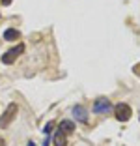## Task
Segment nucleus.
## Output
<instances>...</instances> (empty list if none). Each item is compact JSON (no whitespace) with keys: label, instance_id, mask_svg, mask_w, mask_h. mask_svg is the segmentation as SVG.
Segmentation results:
<instances>
[{"label":"nucleus","instance_id":"obj_1","mask_svg":"<svg viewBox=\"0 0 140 146\" xmlns=\"http://www.w3.org/2000/svg\"><path fill=\"white\" fill-rule=\"evenodd\" d=\"M17 112H19L17 103H9L8 109L4 111V114H2V118H0V127H8V125L17 118Z\"/></svg>","mask_w":140,"mask_h":146},{"label":"nucleus","instance_id":"obj_2","mask_svg":"<svg viewBox=\"0 0 140 146\" xmlns=\"http://www.w3.org/2000/svg\"><path fill=\"white\" fill-rule=\"evenodd\" d=\"M24 52V45L22 43H19V45H15V47H11L9 51H6L4 54H2V64H13V62L17 60L19 56Z\"/></svg>","mask_w":140,"mask_h":146},{"label":"nucleus","instance_id":"obj_3","mask_svg":"<svg viewBox=\"0 0 140 146\" xmlns=\"http://www.w3.org/2000/svg\"><path fill=\"white\" fill-rule=\"evenodd\" d=\"M114 116L118 122H129L133 116V109L127 103H118L114 107Z\"/></svg>","mask_w":140,"mask_h":146},{"label":"nucleus","instance_id":"obj_4","mask_svg":"<svg viewBox=\"0 0 140 146\" xmlns=\"http://www.w3.org/2000/svg\"><path fill=\"white\" fill-rule=\"evenodd\" d=\"M112 111V105L108 101V98H97L93 103V112L95 114H108Z\"/></svg>","mask_w":140,"mask_h":146},{"label":"nucleus","instance_id":"obj_5","mask_svg":"<svg viewBox=\"0 0 140 146\" xmlns=\"http://www.w3.org/2000/svg\"><path fill=\"white\" fill-rule=\"evenodd\" d=\"M73 116H75L79 122H82V124H86L88 122V109L84 107V105H75V107L71 109Z\"/></svg>","mask_w":140,"mask_h":146},{"label":"nucleus","instance_id":"obj_6","mask_svg":"<svg viewBox=\"0 0 140 146\" xmlns=\"http://www.w3.org/2000/svg\"><path fill=\"white\" fill-rule=\"evenodd\" d=\"M58 129H60V131H64L65 135H69V133H73V131H75V124H73L71 120H62L58 124Z\"/></svg>","mask_w":140,"mask_h":146},{"label":"nucleus","instance_id":"obj_7","mask_svg":"<svg viewBox=\"0 0 140 146\" xmlns=\"http://www.w3.org/2000/svg\"><path fill=\"white\" fill-rule=\"evenodd\" d=\"M52 141H54V146H65L67 144V135L58 129V131L54 133V137H52Z\"/></svg>","mask_w":140,"mask_h":146},{"label":"nucleus","instance_id":"obj_8","mask_svg":"<svg viewBox=\"0 0 140 146\" xmlns=\"http://www.w3.org/2000/svg\"><path fill=\"white\" fill-rule=\"evenodd\" d=\"M19 38H21V32H19L17 28H8V30L4 32V39L6 41H17Z\"/></svg>","mask_w":140,"mask_h":146},{"label":"nucleus","instance_id":"obj_9","mask_svg":"<svg viewBox=\"0 0 140 146\" xmlns=\"http://www.w3.org/2000/svg\"><path fill=\"white\" fill-rule=\"evenodd\" d=\"M52 127H54V122H49V124H47L45 127H43V133H45V135H51Z\"/></svg>","mask_w":140,"mask_h":146},{"label":"nucleus","instance_id":"obj_10","mask_svg":"<svg viewBox=\"0 0 140 146\" xmlns=\"http://www.w3.org/2000/svg\"><path fill=\"white\" fill-rule=\"evenodd\" d=\"M51 144V137H49V135H47L45 139H43V146H49Z\"/></svg>","mask_w":140,"mask_h":146},{"label":"nucleus","instance_id":"obj_11","mask_svg":"<svg viewBox=\"0 0 140 146\" xmlns=\"http://www.w3.org/2000/svg\"><path fill=\"white\" fill-rule=\"evenodd\" d=\"M135 73L140 77V64H138V66H135Z\"/></svg>","mask_w":140,"mask_h":146},{"label":"nucleus","instance_id":"obj_12","mask_svg":"<svg viewBox=\"0 0 140 146\" xmlns=\"http://www.w3.org/2000/svg\"><path fill=\"white\" fill-rule=\"evenodd\" d=\"M0 2H2L4 6H9V4H11V0H0Z\"/></svg>","mask_w":140,"mask_h":146},{"label":"nucleus","instance_id":"obj_13","mask_svg":"<svg viewBox=\"0 0 140 146\" xmlns=\"http://www.w3.org/2000/svg\"><path fill=\"white\" fill-rule=\"evenodd\" d=\"M0 146H6V141H4L2 137H0Z\"/></svg>","mask_w":140,"mask_h":146},{"label":"nucleus","instance_id":"obj_14","mask_svg":"<svg viewBox=\"0 0 140 146\" xmlns=\"http://www.w3.org/2000/svg\"><path fill=\"white\" fill-rule=\"evenodd\" d=\"M26 146H36V142H34V141H30V142H28Z\"/></svg>","mask_w":140,"mask_h":146}]
</instances>
